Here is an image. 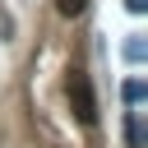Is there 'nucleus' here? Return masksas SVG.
<instances>
[{"instance_id": "6", "label": "nucleus", "mask_w": 148, "mask_h": 148, "mask_svg": "<svg viewBox=\"0 0 148 148\" xmlns=\"http://www.w3.org/2000/svg\"><path fill=\"white\" fill-rule=\"evenodd\" d=\"M125 5H130V14H143L148 9V0H125Z\"/></svg>"}, {"instance_id": "3", "label": "nucleus", "mask_w": 148, "mask_h": 148, "mask_svg": "<svg viewBox=\"0 0 148 148\" xmlns=\"http://www.w3.org/2000/svg\"><path fill=\"white\" fill-rule=\"evenodd\" d=\"M125 143H130V148H143V125H139V111H130V120H125Z\"/></svg>"}, {"instance_id": "1", "label": "nucleus", "mask_w": 148, "mask_h": 148, "mask_svg": "<svg viewBox=\"0 0 148 148\" xmlns=\"http://www.w3.org/2000/svg\"><path fill=\"white\" fill-rule=\"evenodd\" d=\"M69 106H74V116H79V125H97V97H92V83H88V74H69Z\"/></svg>"}, {"instance_id": "2", "label": "nucleus", "mask_w": 148, "mask_h": 148, "mask_svg": "<svg viewBox=\"0 0 148 148\" xmlns=\"http://www.w3.org/2000/svg\"><path fill=\"white\" fill-rule=\"evenodd\" d=\"M120 97H125L130 106H139V102L148 97V83H143V79H125V88H120Z\"/></svg>"}, {"instance_id": "4", "label": "nucleus", "mask_w": 148, "mask_h": 148, "mask_svg": "<svg viewBox=\"0 0 148 148\" xmlns=\"http://www.w3.org/2000/svg\"><path fill=\"white\" fill-rule=\"evenodd\" d=\"M143 56H148V46H143V37H130V42H125V60H134V65H139Z\"/></svg>"}, {"instance_id": "5", "label": "nucleus", "mask_w": 148, "mask_h": 148, "mask_svg": "<svg viewBox=\"0 0 148 148\" xmlns=\"http://www.w3.org/2000/svg\"><path fill=\"white\" fill-rule=\"evenodd\" d=\"M83 5H88V0H56V9H60L65 18H74V14H83Z\"/></svg>"}]
</instances>
